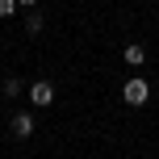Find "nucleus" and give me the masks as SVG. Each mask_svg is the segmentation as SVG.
Returning <instances> with one entry per match:
<instances>
[{
    "instance_id": "423d86ee",
    "label": "nucleus",
    "mask_w": 159,
    "mask_h": 159,
    "mask_svg": "<svg viewBox=\"0 0 159 159\" xmlns=\"http://www.w3.org/2000/svg\"><path fill=\"white\" fill-rule=\"evenodd\" d=\"M13 8H17V0H0V17H13Z\"/></svg>"
},
{
    "instance_id": "20e7f679",
    "label": "nucleus",
    "mask_w": 159,
    "mask_h": 159,
    "mask_svg": "<svg viewBox=\"0 0 159 159\" xmlns=\"http://www.w3.org/2000/svg\"><path fill=\"white\" fill-rule=\"evenodd\" d=\"M126 63H130V67H143V63H147V50H143V46H126Z\"/></svg>"
},
{
    "instance_id": "f03ea898",
    "label": "nucleus",
    "mask_w": 159,
    "mask_h": 159,
    "mask_svg": "<svg viewBox=\"0 0 159 159\" xmlns=\"http://www.w3.org/2000/svg\"><path fill=\"white\" fill-rule=\"evenodd\" d=\"M30 101L42 105V109H46V105H55V84H50V80H38V84L30 88Z\"/></svg>"
},
{
    "instance_id": "7ed1b4c3",
    "label": "nucleus",
    "mask_w": 159,
    "mask_h": 159,
    "mask_svg": "<svg viewBox=\"0 0 159 159\" xmlns=\"http://www.w3.org/2000/svg\"><path fill=\"white\" fill-rule=\"evenodd\" d=\"M13 134L17 138H30L34 134V117H30V113H17V117H13Z\"/></svg>"
},
{
    "instance_id": "f257e3e1",
    "label": "nucleus",
    "mask_w": 159,
    "mask_h": 159,
    "mask_svg": "<svg viewBox=\"0 0 159 159\" xmlns=\"http://www.w3.org/2000/svg\"><path fill=\"white\" fill-rule=\"evenodd\" d=\"M121 96H126V105H147V96H151V84H147V80H126Z\"/></svg>"
},
{
    "instance_id": "39448f33",
    "label": "nucleus",
    "mask_w": 159,
    "mask_h": 159,
    "mask_svg": "<svg viewBox=\"0 0 159 159\" xmlns=\"http://www.w3.org/2000/svg\"><path fill=\"white\" fill-rule=\"evenodd\" d=\"M42 25H46V21H42V17H38V13H34V17H30V21H25V30H30V34H38V30H42Z\"/></svg>"
},
{
    "instance_id": "0eeeda50",
    "label": "nucleus",
    "mask_w": 159,
    "mask_h": 159,
    "mask_svg": "<svg viewBox=\"0 0 159 159\" xmlns=\"http://www.w3.org/2000/svg\"><path fill=\"white\" fill-rule=\"evenodd\" d=\"M17 4H25V8H34V4H38V0H17Z\"/></svg>"
}]
</instances>
